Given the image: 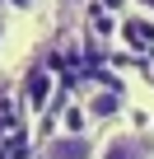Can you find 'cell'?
I'll return each instance as SVG.
<instances>
[{
    "mask_svg": "<svg viewBox=\"0 0 154 159\" xmlns=\"http://www.w3.org/2000/svg\"><path fill=\"white\" fill-rule=\"evenodd\" d=\"M47 159H94V140L89 136H56L47 145Z\"/></svg>",
    "mask_w": 154,
    "mask_h": 159,
    "instance_id": "1",
    "label": "cell"
},
{
    "mask_svg": "<svg viewBox=\"0 0 154 159\" xmlns=\"http://www.w3.org/2000/svg\"><path fill=\"white\" fill-rule=\"evenodd\" d=\"M103 159H149V154H145V145L135 136H112L103 145Z\"/></svg>",
    "mask_w": 154,
    "mask_h": 159,
    "instance_id": "2",
    "label": "cell"
},
{
    "mask_svg": "<svg viewBox=\"0 0 154 159\" xmlns=\"http://www.w3.org/2000/svg\"><path fill=\"white\" fill-rule=\"evenodd\" d=\"M117 108H121V98H117L112 89H98V94L89 98V112H94V117H112Z\"/></svg>",
    "mask_w": 154,
    "mask_h": 159,
    "instance_id": "3",
    "label": "cell"
},
{
    "mask_svg": "<svg viewBox=\"0 0 154 159\" xmlns=\"http://www.w3.org/2000/svg\"><path fill=\"white\" fill-rule=\"evenodd\" d=\"M5 5H14V10H28V5H33V0H5Z\"/></svg>",
    "mask_w": 154,
    "mask_h": 159,
    "instance_id": "4",
    "label": "cell"
},
{
    "mask_svg": "<svg viewBox=\"0 0 154 159\" xmlns=\"http://www.w3.org/2000/svg\"><path fill=\"white\" fill-rule=\"evenodd\" d=\"M0 42H5V24H0Z\"/></svg>",
    "mask_w": 154,
    "mask_h": 159,
    "instance_id": "5",
    "label": "cell"
}]
</instances>
